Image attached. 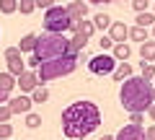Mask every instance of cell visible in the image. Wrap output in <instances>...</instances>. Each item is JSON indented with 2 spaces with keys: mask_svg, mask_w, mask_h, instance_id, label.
Returning <instances> with one entry per match:
<instances>
[{
  "mask_svg": "<svg viewBox=\"0 0 155 140\" xmlns=\"http://www.w3.org/2000/svg\"><path fill=\"white\" fill-rule=\"evenodd\" d=\"M140 57H142L140 62H147V65H155V42H153V39H150V42H145V44L140 47Z\"/></svg>",
  "mask_w": 155,
  "mask_h": 140,
  "instance_id": "13",
  "label": "cell"
},
{
  "mask_svg": "<svg viewBox=\"0 0 155 140\" xmlns=\"http://www.w3.org/2000/svg\"><path fill=\"white\" fill-rule=\"evenodd\" d=\"M67 13H70L72 18V31L78 29V23L85 21V13H88V3H80V0H75V3H70V5H65Z\"/></svg>",
  "mask_w": 155,
  "mask_h": 140,
  "instance_id": "10",
  "label": "cell"
},
{
  "mask_svg": "<svg viewBox=\"0 0 155 140\" xmlns=\"http://www.w3.org/2000/svg\"><path fill=\"white\" fill-rule=\"evenodd\" d=\"M145 132H147V140H155V125H153V127H147Z\"/></svg>",
  "mask_w": 155,
  "mask_h": 140,
  "instance_id": "34",
  "label": "cell"
},
{
  "mask_svg": "<svg viewBox=\"0 0 155 140\" xmlns=\"http://www.w3.org/2000/svg\"><path fill=\"white\" fill-rule=\"evenodd\" d=\"M111 55H114V60L119 62V60H129V57H132V47L127 44V42H124V44H114V50H111Z\"/></svg>",
  "mask_w": 155,
  "mask_h": 140,
  "instance_id": "14",
  "label": "cell"
},
{
  "mask_svg": "<svg viewBox=\"0 0 155 140\" xmlns=\"http://www.w3.org/2000/svg\"><path fill=\"white\" fill-rule=\"evenodd\" d=\"M98 47H101V52H106V50H114V42H111V36H109V34L98 39Z\"/></svg>",
  "mask_w": 155,
  "mask_h": 140,
  "instance_id": "27",
  "label": "cell"
},
{
  "mask_svg": "<svg viewBox=\"0 0 155 140\" xmlns=\"http://www.w3.org/2000/svg\"><path fill=\"white\" fill-rule=\"evenodd\" d=\"M109 36L114 44H124V39H129V26L124 21H114L109 29Z\"/></svg>",
  "mask_w": 155,
  "mask_h": 140,
  "instance_id": "12",
  "label": "cell"
},
{
  "mask_svg": "<svg viewBox=\"0 0 155 140\" xmlns=\"http://www.w3.org/2000/svg\"><path fill=\"white\" fill-rule=\"evenodd\" d=\"M147 114H150V119H153V122H155V104H153V107H150V112H147Z\"/></svg>",
  "mask_w": 155,
  "mask_h": 140,
  "instance_id": "35",
  "label": "cell"
},
{
  "mask_svg": "<svg viewBox=\"0 0 155 140\" xmlns=\"http://www.w3.org/2000/svg\"><path fill=\"white\" fill-rule=\"evenodd\" d=\"M153 101H155V91H153Z\"/></svg>",
  "mask_w": 155,
  "mask_h": 140,
  "instance_id": "38",
  "label": "cell"
},
{
  "mask_svg": "<svg viewBox=\"0 0 155 140\" xmlns=\"http://www.w3.org/2000/svg\"><path fill=\"white\" fill-rule=\"evenodd\" d=\"M88 70H91L93 75H114V70H116V60H114V55H109V52H101V55L91 57V60H88Z\"/></svg>",
  "mask_w": 155,
  "mask_h": 140,
  "instance_id": "6",
  "label": "cell"
},
{
  "mask_svg": "<svg viewBox=\"0 0 155 140\" xmlns=\"http://www.w3.org/2000/svg\"><path fill=\"white\" fill-rule=\"evenodd\" d=\"M11 135H13V127L11 125H0V140H11Z\"/></svg>",
  "mask_w": 155,
  "mask_h": 140,
  "instance_id": "28",
  "label": "cell"
},
{
  "mask_svg": "<svg viewBox=\"0 0 155 140\" xmlns=\"http://www.w3.org/2000/svg\"><path fill=\"white\" fill-rule=\"evenodd\" d=\"M47 99H49V91H47L44 86H39V88L31 94V101H34V104H44Z\"/></svg>",
  "mask_w": 155,
  "mask_h": 140,
  "instance_id": "22",
  "label": "cell"
},
{
  "mask_svg": "<svg viewBox=\"0 0 155 140\" xmlns=\"http://www.w3.org/2000/svg\"><path fill=\"white\" fill-rule=\"evenodd\" d=\"M114 140H147V132L137 125H124L119 132L114 135Z\"/></svg>",
  "mask_w": 155,
  "mask_h": 140,
  "instance_id": "8",
  "label": "cell"
},
{
  "mask_svg": "<svg viewBox=\"0 0 155 140\" xmlns=\"http://www.w3.org/2000/svg\"><path fill=\"white\" fill-rule=\"evenodd\" d=\"M75 34H83L85 39H91L96 34V26H93V18H85V21H80L78 23V29H75Z\"/></svg>",
  "mask_w": 155,
  "mask_h": 140,
  "instance_id": "16",
  "label": "cell"
},
{
  "mask_svg": "<svg viewBox=\"0 0 155 140\" xmlns=\"http://www.w3.org/2000/svg\"><path fill=\"white\" fill-rule=\"evenodd\" d=\"M140 67H142V78L153 83V80H155V65H147V62H140Z\"/></svg>",
  "mask_w": 155,
  "mask_h": 140,
  "instance_id": "23",
  "label": "cell"
},
{
  "mask_svg": "<svg viewBox=\"0 0 155 140\" xmlns=\"http://www.w3.org/2000/svg\"><path fill=\"white\" fill-rule=\"evenodd\" d=\"M18 88H21V94H34V91L39 88V75L34 73V70H26V73L18 78Z\"/></svg>",
  "mask_w": 155,
  "mask_h": 140,
  "instance_id": "11",
  "label": "cell"
},
{
  "mask_svg": "<svg viewBox=\"0 0 155 140\" xmlns=\"http://www.w3.org/2000/svg\"><path fill=\"white\" fill-rule=\"evenodd\" d=\"M134 21H137V26H140V29H147V26L153 29V26H155V13H140Z\"/></svg>",
  "mask_w": 155,
  "mask_h": 140,
  "instance_id": "21",
  "label": "cell"
},
{
  "mask_svg": "<svg viewBox=\"0 0 155 140\" xmlns=\"http://www.w3.org/2000/svg\"><path fill=\"white\" fill-rule=\"evenodd\" d=\"M39 125H41V117H39V114H34V112L26 114V127H28V130H36Z\"/></svg>",
  "mask_w": 155,
  "mask_h": 140,
  "instance_id": "25",
  "label": "cell"
},
{
  "mask_svg": "<svg viewBox=\"0 0 155 140\" xmlns=\"http://www.w3.org/2000/svg\"><path fill=\"white\" fill-rule=\"evenodd\" d=\"M0 11L3 13H13V11H18V3L16 0H0Z\"/></svg>",
  "mask_w": 155,
  "mask_h": 140,
  "instance_id": "26",
  "label": "cell"
},
{
  "mask_svg": "<svg viewBox=\"0 0 155 140\" xmlns=\"http://www.w3.org/2000/svg\"><path fill=\"white\" fill-rule=\"evenodd\" d=\"M153 91L155 86L150 80H145L142 75H132L129 80H124L122 88H119V101H122V107L127 109L129 114H145L150 112L153 107Z\"/></svg>",
  "mask_w": 155,
  "mask_h": 140,
  "instance_id": "2",
  "label": "cell"
},
{
  "mask_svg": "<svg viewBox=\"0 0 155 140\" xmlns=\"http://www.w3.org/2000/svg\"><path fill=\"white\" fill-rule=\"evenodd\" d=\"M18 11L28 16V13H34V11H36V3H34V0H21V3H18Z\"/></svg>",
  "mask_w": 155,
  "mask_h": 140,
  "instance_id": "24",
  "label": "cell"
},
{
  "mask_svg": "<svg viewBox=\"0 0 155 140\" xmlns=\"http://www.w3.org/2000/svg\"><path fill=\"white\" fill-rule=\"evenodd\" d=\"M147 5H150L147 0H145V3H142V0H137V3H132V8L137 11V16H140V13H147Z\"/></svg>",
  "mask_w": 155,
  "mask_h": 140,
  "instance_id": "30",
  "label": "cell"
},
{
  "mask_svg": "<svg viewBox=\"0 0 155 140\" xmlns=\"http://www.w3.org/2000/svg\"><path fill=\"white\" fill-rule=\"evenodd\" d=\"M101 125V109L93 101H72L62 112V132L70 140H83L91 132H96Z\"/></svg>",
  "mask_w": 155,
  "mask_h": 140,
  "instance_id": "1",
  "label": "cell"
},
{
  "mask_svg": "<svg viewBox=\"0 0 155 140\" xmlns=\"http://www.w3.org/2000/svg\"><path fill=\"white\" fill-rule=\"evenodd\" d=\"M36 39H39L36 34H26V36L21 39V44H18V50H21V52H31V55H34V50H36Z\"/></svg>",
  "mask_w": 155,
  "mask_h": 140,
  "instance_id": "20",
  "label": "cell"
},
{
  "mask_svg": "<svg viewBox=\"0 0 155 140\" xmlns=\"http://www.w3.org/2000/svg\"><path fill=\"white\" fill-rule=\"evenodd\" d=\"M153 11H155V3H153Z\"/></svg>",
  "mask_w": 155,
  "mask_h": 140,
  "instance_id": "39",
  "label": "cell"
},
{
  "mask_svg": "<svg viewBox=\"0 0 155 140\" xmlns=\"http://www.w3.org/2000/svg\"><path fill=\"white\" fill-rule=\"evenodd\" d=\"M153 42H155V26H153Z\"/></svg>",
  "mask_w": 155,
  "mask_h": 140,
  "instance_id": "37",
  "label": "cell"
},
{
  "mask_svg": "<svg viewBox=\"0 0 155 140\" xmlns=\"http://www.w3.org/2000/svg\"><path fill=\"white\" fill-rule=\"evenodd\" d=\"M11 117H13V112L8 109V104H5V107H0V125H5Z\"/></svg>",
  "mask_w": 155,
  "mask_h": 140,
  "instance_id": "29",
  "label": "cell"
},
{
  "mask_svg": "<svg viewBox=\"0 0 155 140\" xmlns=\"http://www.w3.org/2000/svg\"><path fill=\"white\" fill-rule=\"evenodd\" d=\"M41 23H44L47 34H65V31L72 29V18H70V13H67V8H62V5L49 8V11L44 13V18H41Z\"/></svg>",
  "mask_w": 155,
  "mask_h": 140,
  "instance_id": "5",
  "label": "cell"
},
{
  "mask_svg": "<svg viewBox=\"0 0 155 140\" xmlns=\"http://www.w3.org/2000/svg\"><path fill=\"white\" fill-rule=\"evenodd\" d=\"M153 86H155V83H153Z\"/></svg>",
  "mask_w": 155,
  "mask_h": 140,
  "instance_id": "41",
  "label": "cell"
},
{
  "mask_svg": "<svg viewBox=\"0 0 155 140\" xmlns=\"http://www.w3.org/2000/svg\"><path fill=\"white\" fill-rule=\"evenodd\" d=\"M11 140H13V138H11Z\"/></svg>",
  "mask_w": 155,
  "mask_h": 140,
  "instance_id": "40",
  "label": "cell"
},
{
  "mask_svg": "<svg viewBox=\"0 0 155 140\" xmlns=\"http://www.w3.org/2000/svg\"><path fill=\"white\" fill-rule=\"evenodd\" d=\"M75 67H78V57L75 55H65V57H57V60L44 62V65L36 70L39 86L49 83V80H57V78H62V75H70Z\"/></svg>",
  "mask_w": 155,
  "mask_h": 140,
  "instance_id": "4",
  "label": "cell"
},
{
  "mask_svg": "<svg viewBox=\"0 0 155 140\" xmlns=\"http://www.w3.org/2000/svg\"><path fill=\"white\" fill-rule=\"evenodd\" d=\"M5 62H8V73L13 78H21L26 73V62H23V52L18 47H8L5 50Z\"/></svg>",
  "mask_w": 155,
  "mask_h": 140,
  "instance_id": "7",
  "label": "cell"
},
{
  "mask_svg": "<svg viewBox=\"0 0 155 140\" xmlns=\"http://www.w3.org/2000/svg\"><path fill=\"white\" fill-rule=\"evenodd\" d=\"M36 8H44V13H47L49 8H54V3H52V0H39V3H36Z\"/></svg>",
  "mask_w": 155,
  "mask_h": 140,
  "instance_id": "31",
  "label": "cell"
},
{
  "mask_svg": "<svg viewBox=\"0 0 155 140\" xmlns=\"http://www.w3.org/2000/svg\"><path fill=\"white\" fill-rule=\"evenodd\" d=\"M129 39H132V42H140V44H145V42H150V34H147V29L129 26Z\"/></svg>",
  "mask_w": 155,
  "mask_h": 140,
  "instance_id": "17",
  "label": "cell"
},
{
  "mask_svg": "<svg viewBox=\"0 0 155 140\" xmlns=\"http://www.w3.org/2000/svg\"><path fill=\"white\" fill-rule=\"evenodd\" d=\"M132 78V65L129 62H122V65H116V70H114V80H129Z\"/></svg>",
  "mask_w": 155,
  "mask_h": 140,
  "instance_id": "15",
  "label": "cell"
},
{
  "mask_svg": "<svg viewBox=\"0 0 155 140\" xmlns=\"http://www.w3.org/2000/svg\"><path fill=\"white\" fill-rule=\"evenodd\" d=\"M129 122L137 125V127H142V114H129Z\"/></svg>",
  "mask_w": 155,
  "mask_h": 140,
  "instance_id": "32",
  "label": "cell"
},
{
  "mask_svg": "<svg viewBox=\"0 0 155 140\" xmlns=\"http://www.w3.org/2000/svg\"><path fill=\"white\" fill-rule=\"evenodd\" d=\"M111 16L109 13H98V16H93V26H96V31H106V29H111Z\"/></svg>",
  "mask_w": 155,
  "mask_h": 140,
  "instance_id": "19",
  "label": "cell"
},
{
  "mask_svg": "<svg viewBox=\"0 0 155 140\" xmlns=\"http://www.w3.org/2000/svg\"><path fill=\"white\" fill-rule=\"evenodd\" d=\"M5 101H11V94H5V91H0V107H5Z\"/></svg>",
  "mask_w": 155,
  "mask_h": 140,
  "instance_id": "33",
  "label": "cell"
},
{
  "mask_svg": "<svg viewBox=\"0 0 155 140\" xmlns=\"http://www.w3.org/2000/svg\"><path fill=\"white\" fill-rule=\"evenodd\" d=\"M101 140H114V135H104V138H101Z\"/></svg>",
  "mask_w": 155,
  "mask_h": 140,
  "instance_id": "36",
  "label": "cell"
},
{
  "mask_svg": "<svg viewBox=\"0 0 155 140\" xmlns=\"http://www.w3.org/2000/svg\"><path fill=\"white\" fill-rule=\"evenodd\" d=\"M31 107H34V101H31V96H26V94H21V96H16V99L8 101V109H11L13 114H31Z\"/></svg>",
  "mask_w": 155,
  "mask_h": 140,
  "instance_id": "9",
  "label": "cell"
},
{
  "mask_svg": "<svg viewBox=\"0 0 155 140\" xmlns=\"http://www.w3.org/2000/svg\"><path fill=\"white\" fill-rule=\"evenodd\" d=\"M70 55V39H67L65 34H41L36 39V50H34V55L26 60L28 67H41L44 62L49 60H57V57H65Z\"/></svg>",
  "mask_w": 155,
  "mask_h": 140,
  "instance_id": "3",
  "label": "cell"
},
{
  "mask_svg": "<svg viewBox=\"0 0 155 140\" xmlns=\"http://www.w3.org/2000/svg\"><path fill=\"white\" fill-rule=\"evenodd\" d=\"M18 86V78H13L11 73H0V91H5V94H11L13 88Z\"/></svg>",
  "mask_w": 155,
  "mask_h": 140,
  "instance_id": "18",
  "label": "cell"
}]
</instances>
